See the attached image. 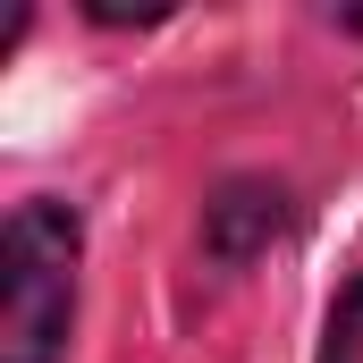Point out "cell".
I'll return each instance as SVG.
<instances>
[{"mask_svg":"<svg viewBox=\"0 0 363 363\" xmlns=\"http://www.w3.org/2000/svg\"><path fill=\"white\" fill-rule=\"evenodd\" d=\"M77 262L85 228L68 203L34 194L9 211L0 237V363H60L68 321H77Z\"/></svg>","mask_w":363,"mask_h":363,"instance_id":"1","label":"cell"},{"mask_svg":"<svg viewBox=\"0 0 363 363\" xmlns=\"http://www.w3.org/2000/svg\"><path fill=\"white\" fill-rule=\"evenodd\" d=\"M279 220H287V194L271 178H237V186H220V203L203 211V237H211L220 262H254L279 237Z\"/></svg>","mask_w":363,"mask_h":363,"instance_id":"2","label":"cell"},{"mask_svg":"<svg viewBox=\"0 0 363 363\" xmlns=\"http://www.w3.org/2000/svg\"><path fill=\"white\" fill-rule=\"evenodd\" d=\"M321 363H363V279L330 304V330H321Z\"/></svg>","mask_w":363,"mask_h":363,"instance_id":"3","label":"cell"}]
</instances>
